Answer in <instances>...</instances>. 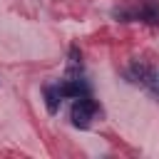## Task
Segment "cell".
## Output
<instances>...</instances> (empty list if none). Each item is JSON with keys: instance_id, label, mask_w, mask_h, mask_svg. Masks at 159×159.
<instances>
[{"instance_id": "obj_2", "label": "cell", "mask_w": 159, "mask_h": 159, "mask_svg": "<svg viewBox=\"0 0 159 159\" xmlns=\"http://www.w3.org/2000/svg\"><path fill=\"white\" fill-rule=\"evenodd\" d=\"M94 117H97V102H94V99H89V94L77 97V99L72 102L70 119H72V124H75V127L84 129V127H89V124H92V119H94Z\"/></svg>"}, {"instance_id": "obj_3", "label": "cell", "mask_w": 159, "mask_h": 159, "mask_svg": "<svg viewBox=\"0 0 159 159\" xmlns=\"http://www.w3.org/2000/svg\"><path fill=\"white\" fill-rule=\"evenodd\" d=\"M62 89H60V82L57 84H47L45 87V104H47V112L50 114H57L60 104H62Z\"/></svg>"}, {"instance_id": "obj_1", "label": "cell", "mask_w": 159, "mask_h": 159, "mask_svg": "<svg viewBox=\"0 0 159 159\" xmlns=\"http://www.w3.org/2000/svg\"><path fill=\"white\" fill-rule=\"evenodd\" d=\"M127 80L134 84H142L159 102V70L157 67H149L144 62H132V67L127 70Z\"/></svg>"}]
</instances>
